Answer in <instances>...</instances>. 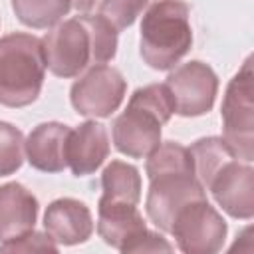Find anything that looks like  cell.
I'll use <instances>...</instances> for the list:
<instances>
[{
    "mask_svg": "<svg viewBox=\"0 0 254 254\" xmlns=\"http://www.w3.org/2000/svg\"><path fill=\"white\" fill-rule=\"evenodd\" d=\"M145 171L149 177L145 210L151 222L163 232L171 230L175 214L187 202L206 196V189L194 173L189 147L177 141L159 143V147L147 155Z\"/></svg>",
    "mask_w": 254,
    "mask_h": 254,
    "instance_id": "1",
    "label": "cell"
},
{
    "mask_svg": "<svg viewBox=\"0 0 254 254\" xmlns=\"http://www.w3.org/2000/svg\"><path fill=\"white\" fill-rule=\"evenodd\" d=\"M46 67L58 77H75L91 62L105 64L115 58L117 30L99 14H83L58 24L42 38Z\"/></svg>",
    "mask_w": 254,
    "mask_h": 254,
    "instance_id": "2",
    "label": "cell"
},
{
    "mask_svg": "<svg viewBox=\"0 0 254 254\" xmlns=\"http://www.w3.org/2000/svg\"><path fill=\"white\" fill-rule=\"evenodd\" d=\"M175 113L165 83H151L135 89L127 109L113 121V143L119 153L143 159L161 143V127Z\"/></svg>",
    "mask_w": 254,
    "mask_h": 254,
    "instance_id": "3",
    "label": "cell"
},
{
    "mask_svg": "<svg viewBox=\"0 0 254 254\" xmlns=\"http://www.w3.org/2000/svg\"><path fill=\"white\" fill-rule=\"evenodd\" d=\"M190 8L183 0H157L141 22L139 52L153 69L175 67L192 46Z\"/></svg>",
    "mask_w": 254,
    "mask_h": 254,
    "instance_id": "4",
    "label": "cell"
},
{
    "mask_svg": "<svg viewBox=\"0 0 254 254\" xmlns=\"http://www.w3.org/2000/svg\"><path fill=\"white\" fill-rule=\"evenodd\" d=\"M46 60L42 40L12 32L0 38V105L26 107L42 91Z\"/></svg>",
    "mask_w": 254,
    "mask_h": 254,
    "instance_id": "5",
    "label": "cell"
},
{
    "mask_svg": "<svg viewBox=\"0 0 254 254\" xmlns=\"http://www.w3.org/2000/svg\"><path fill=\"white\" fill-rule=\"evenodd\" d=\"M252 58L230 79L222 99V139L230 151L246 163L254 159V85Z\"/></svg>",
    "mask_w": 254,
    "mask_h": 254,
    "instance_id": "6",
    "label": "cell"
},
{
    "mask_svg": "<svg viewBox=\"0 0 254 254\" xmlns=\"http://www.w3.org/2000/svg\"><path fill=\"white\" fill-rule=\"evenodd\" d=\"M97 234L119 252H171L173 246L157 232L149 230L137 204L99 200Z\"/></svg>",
    "mask_w": 254,
    "mask_h": 254,
    "instance_id": "7",
    "label": "cell"
},
{
    "mask_svg": "<svg viewBox=\"0 0 254 254\" xmlns=\"http://www.w3.org/2000/svg\"><path fill=\"white\" fill-rule=\"evenodd\" d=\"M185 254H214L226 240V220L204 198L187 202L173 218L169 230Z\"/></svg>",
    "mask_w": 254,
    "mask_h": 254,
    "instance_id": "8",
    "label": "cell"
},
{
    "mask_svg": "<svg viewBox=\"0 0 254 254\" xmlns=\"http://www.w3.org/2000/svg\"><path fill=\"white\" fill-rule=\"evenodd\" d=\"M127 91V81L121 71L97 64L73 81L69 99L73 109L85 117H109L119 109Z\"/></svg>",
    "mask_w": 254,
    "mask_h": 254,
    "instance_id": "9",
    "label": "cell"
},
{
    "mask_svg": "<svg viewBox=\"0 0 254 254\" xmlns=\"http://www.w3.org/2000/svg\"><path fill=\"white\" fill-rule=\"evenodd\" d=\"M165 85L171 93L175 113L181 117H198L212 109L218 91V77L208 64L192 60L175 67Z\"/></svg>",
    "mask_w": 254,
    "mask_h": 254,
    "instance_id": "10",
    "label": "cell"
},
{
    "mask_svg": "<svg viewBox=\"0 0 254 254\" xmlns=\"http://www.w3.org/2000/svg\"><path fill=\"white\" fill-rule=\"evenodd\" d=\"M208 189L218 206L232 218L250 220L254 216V169L250 163L230 157L216 167L206 179Z\"/></svg>",
    "mask_w": 254,
    "mask_h": 254,
    "instance_id": "11",
    "label": "cell"
},
{
    "mask_svg": "<svg viewBox=\"0 0 254 254\" xmlns=\"http://www.w3.org/2000/svg\"><path fill=\"white\" fill-rule=\"evenodd\" d=\"M44 228L56 244L73 246L85 242L93 232V218L85 202L77 198H58L44 214Z\"/></svg>",
    "mask_w": 254,
    "mask_h": 254,
    "instance_id": "12",
    "label": "cell"
},
{
    "mask_svg": "<svg viewBox=\"0 0 254 254\" xmlns=\"http://www.w3.org/2000/svg\"><path fill=\"white\" fill-rule=\"evenodd\" d=\"M109 155V137L105 125L85 121L69 131L65 145V161L75 177L95 173Z\"/></svg>",
    "mask_w": 254,
    "mask_h": 254,
    "instance_id": "13",
    "label": "cell"
},
{
    "mask_svg": "<svg viewBox=\"0 0 254 254\" xmlns=\"http://www.w3.org/2000/svg\"><path fill=\"white\" fill-rule=\"evenodd\" d=\"M69 127L58 121L40 123L24 141V153L28 163L42 173H60L67 167L65 145Z\"/></svg>",
    "mask_w": 254,
    "mask_h": 254,
    "instance_id": "14",
    "label": "cell"
},
{
    "mask_svg": "<svg viewBox=\"0 0 254 254\" xmlns=\"http://www.w3.org/2000/svg\"><path fill=\"white\" fill-rule=\"evenodd\" d=\"M38 198L20 183L0 187V242L20 238L34 230L38 218Z\"/></svg>",
    "mask_w": 254,
    "mask_h": 254,
    "instance_id": "15",
    "label": "cell"
},
{
    "mask_svg": "<svg viewBox=\"0 0 254 254\" xmlns=\"http://www.w3.org/2000/svg\"><path fill=\"white\" fill-rule=\"evenodd\" d=\"M101 189L103 194L99 200H115V202H129L137 204L141 200V175L137 167L111 161L101 175Z\"/></svg>",
    "mask_w": 254,
    "mask_h": 254,
    "instance_id": "16",
    "label": "cell"
},
{
    "mask_svg": "<svg viewBox=\"0 0 254 254\" xmlns=\"http://www.w3.org/2000/svg\"><path fill=\"white\" fill-rule=\"evenodd\" d=\"M18 20L30 28H52L67 16L69 0H12Z\"/></svg>",
    "mask_w": 254,
    "mask_h": 254,
    "instance_id": "17",
    "label": "cell"
},
{
    "mask_svg": "<svg viewBox=\"0 0 254 254\" xmlns=\"http://www.w3.org/2000/svg\"><path fill=\"white\" fill-rule=\"evenodd\" d=\"M24 163V135L12 123L0 121V177L16 173Z\"/></svg>",
    "mask_w": 254,
    "mask_h": 254,
    "instance_id": "18",
    "label": "cell"
},
{
    "mask_svg": "<svg viewBox=\"0 0 254 254\" xmlns=\"http://www.w3.org/2000/svg\"><path fill=\"white\" fill-rule=\"evenodd\" d=\"M147 4L149 0H101L99 16L107 20L117 32H121L137 20Z\"/></svg>",
    "mask_w": 254,
    "mask_h": 254,
    "instance_id": "19",
    "label": "cell"
},
{
    "mask_svg": "<svg viewBox=\"0 0 254 254\" xmlns=\"http://www.w3.org/2000/svg\"><path fill=\"white\" fill-rule=\"evenodd\" d=\"M0 252H58V244L50 234L30 230L20 238L2 242Z\"/></svg>",
    "mask_w": 254,
    "mask_h": 254,
    "instance_id": "20",
    "label": "cell"
},
{
    "mask_svg": "<svg viewBox=\"0 0 254 254\" xmlns=\"http://www.w3.org/2000/svg\"><path fill=\"white\" fill-rule=\"evenodd\" d=\"M69 2H71V6H73L75 10H79V12H89V10L95 6L97 0H69Z\"/></svg>",
    "mask_w": 254,
    "mask_h": 254,
    "instance_id": "21",
    "label": "cell"
}]
</instances>
